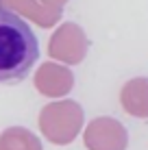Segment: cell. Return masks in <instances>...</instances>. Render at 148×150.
<instances>
[{
  "mask_svg": "<svg viewBox=\"0 0 148 150\" xmlns=\"http://www.w3.org/2000/svg\"><path fill=\"white\" fill-rule=\"evenodd\" d=\"M0 7H2V0H0Z\"/></svg>",
  "mask_w": 148,
  "mask_h": 150,
  "instance_id": "cell-2",
  "label": "cell"
},
{
  "mask_svg": "<svg viewBox=\"0 0 148 150\" xmlns=\"http://www.w3.org/2000/svg\"><path fill=\"white\" fill-rule=\"evenodd\" d=\"M39 59V44L30 24L0 7V85H18Z\"/></svg>",
  "mask_w": 148,
  "mask_h": 150,
  "instance_id": "cell-1",
  "label": "cell"
}]
</instances>
